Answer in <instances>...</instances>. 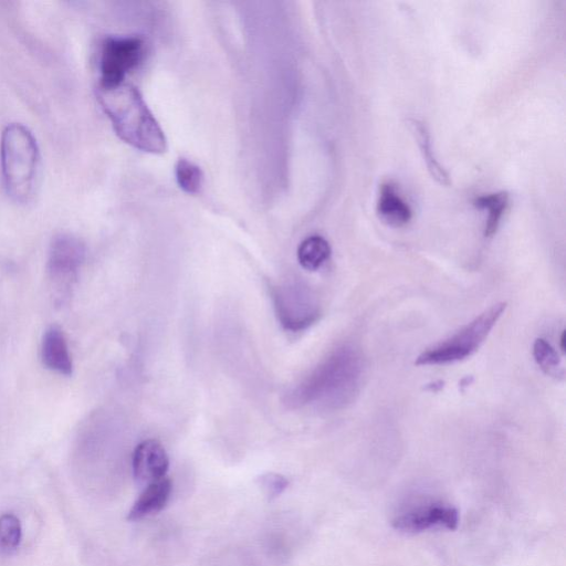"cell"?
Segmentation results:
<instances>
[{
  "instance_id": "cell-1",
  "label": "cell",
  "mask_w": 566,
  "mask_h": 566,
  "mask_svg": "<svg viewBox=\"0 0 566 566\" xmlns=\"http://www.w3.org/2000/svg\"><path fill=\"white\" fill-rule=\"evenodd\" d=\"M96 95L122 140L146 153L166 150L165 134L135 86L126 83L114 87L98 86Z\"/></svg>"
},
{
  "instance_id": "cell-20",
  "label": "cell",
  "mask_w": 566,
  "mask_h": 566,
  "mask_svg": "<svg viewBox=\"0 0 566 566\" xmlns=\"http://www.w3.org/2000/svg\"><path fill=\"white\" fill-rule=\"evenodd\" d=\"M560 349L562 352H565V331H563L560 336Z\"/></svg>"
},
{
  "instance_id": "cell-14",
  "label": "cell",
  "mask_w": 566,
  "mask_h": 566,
  "mask_svg": "<svg viewBox=\"0 0 566 566\" xmlns=\"http://www.w3.org/2000/svg\"><path fill=\"white\" fill-rule=\"evenodd\" d=\"M331 255L329 243L321 235L304 239L297 249L300 264L310 271L319 269Z\"/></svg>"
},
{
  "instance_id": "cell-6",
  "label": "cell",
  "mask_w": 566,
  "mask_h": 566,
  "mask_svg": "<svg viewBox=\"0 0 566 566\" xmlns=\"http://www.w3.org/2000/svg\"><path fill=\"white\" fill-rule=\"evenodd\" d=\"M274 308L281 325L298 332L313 325L321 315V305L311 289L302 284H284L273 290Z\"/></svg>"
},
{
  "instance_id": "cell-13",
  "label": "cell",
  "mask_w": 566,
  "mask_h": 566,
  "mask_svg": "<svg viewBox=\"0 0 566 566\" xmlns=\"http://www.w3.org/2000/svg\"><path fill=\"white\" fill-rule=\"evenodd\" d=\"M407 124L411 130L417 144L420 148L422 158L426 163L427 169L432 178L440 185H450V178L444 168L437 160L432 147L431 139L427 126L419 119L408 118Z\"/></svg>"
},
{
  "instance_id": "cell-7",
  "label": "cell",
  "mask_w": 566,
  "mask_h": 566,
  "mask_svg": "<svg viewBox=\"0 0 566 566\" xmlns=\"http://www.w3.org/2000/svg\"><path fill=\"white\" fill-rule=\"evenodd\" d=\"M144 41L137 36H108L99 56V85L114 87L125 83L126 75L143 60Z\"/></svg>"
},
{
  "instance_id": "cell-16",
  "label": "cell",
  "mask_w": 566,
  "mask_h": 566,
  "mask_svg": "<svg viewBox=\"0 0 566 566\" xmlns=\"http://www.w3.org/2000/svg\"><path fill=\"white\" fill-rule=\"evenodd\" d=\"M179 187L187 193H198L203 185V174L200 167L192 161L180 158L175 168Z\"/></svg>"
},
{
  "instance_id": "cell-10",
  "label": "cell",
  "mask_w": 566,
  "mask_h": 566,
  "mask_svg": "<svg viewBox=\"0 0 566 566\" xmlns=\"http://www.w3.org/2000/svg\"><path fill=\"white\" fill-rule=\"evenodd\" d=\"M392 523L396 528L410 532L423 531L434 525L454 530L458 525V512L449 506L430 505L403 514Z\"/></svg>"
},
{
  "instance_id": "cell-4",
  "label": "cell",
  "mask_w": 566,
  "mask_h": 566,
  "mask_svg": "<svg viewBox=\"0 0 566 566\" xmlns=\"http://www.w3.org/2000/svg\"><path fill=\"white\" fill-rule=\"evenodd\" d=\"M505 308V302L492 305L458 333L422 352L416 365H444L469 357L482 345Z\"/></svg>"
},
{
  "instance_id": "cell-17",
  "label": "cell",
  "mask_w": 566,
  "mask_h": 566,
  "mask_svg": "<svg viewBox=\"0 0 566 566\" xmlns=\"http://www.w3.org/2000/svg\"><path fill=\"white\" fill-rule=\"evenodd\" d=\"M533 356L537 365L551 376H563L560 359L553 346L544 338H537L533 344Z\"/></svg>"
},
{
  "instance_id": "cell-9",
  "label": "cell",
  "mask_w": 566,
  "mask_h": 566,
  "mask_svg": "<svg viewBox=\"0 0 566 566\" xmlns=\"http://www.w3.org/2000/svg\"><path fill=\"white\" fill-rule=\"evenodd\" d=\"M40 354L42 364L49 370L67 377L73 374L72 356L65 335L60 326L50 325L44 331Z\"/></svg>"
},
{
  "instance_id": "cell-2",
  "label": "cell",
  "mask_w": 566,
  "mask_h": 566,
  "mask_svg": "<svg viewBox=\"0 0 566 566\" xmlns=\"http://www.w3.org/2000/svg\"><path fill=\"white\" fill-rule=\"evenodd\" d=\"M3 187L17 205L30 203L40 185L41 156L32 132L21 123L4 126L0 137Z\"/></svg>"
},
{
  "instance_id": "cell-5",
  "label": "cell",
  "mask_w": 566,
  "mask_h": 566,
  "mask_svg": "<svg viewBox=\"0 0 566 566\" xmlns=\"http://www.w3.org/2000/svg\"><path fill=\"white\" fill-rule=\"evenodd\" d=\"M84 260L85 245L76 235L59 233L52 239L48 252L46 275L55 306L62 307L70 302Z\"/></svg>"
},
{
  "instance_id": "cell-19",
  "label": "cell",
  "mask_w": 566,
  "mask_h": 566,
  "mask_svg": "<svg viewBox=\"0 0 566 566\" xmlns=\"http://www.w3.org/2000/svg\"><path fill=\"white\" fill-rule=\"evenodd\" d=\"M287 484L289 481L281 474L266 473L260 476V485L270 499L280 495Z\"/></svg>"
},
{
  "instance_id": "cell-8",
  "label": "cell",
  "mask_w": 566,
  "mask_h": 566,
  "mask_svg": "<svg viewBox=\"0 0 566 566\" xmlns=\"http://www.w3.org/2000/svg\"><path fill=\"white\" fill-rule=\"evenodd\" d=\"M168 467V455L158 441L147 439L135 448L133 472L139 484L146 486L166 478Z\"/></svg>"
},
{
  "instance_id": "cell-15",
  "label": "cell",
  "mask_w": 566,
  "mask_h": 566,
  "mask_svg": "<svg viewBox=\"0 0 566 566\" xmlns=\"http://www.w3.org/2000/svg\"><path fill=\"white\" fill-rule=\"evenodd\" d=\"M473 205L478 209L488 210L489 216L484 229L485 237H492L501 222V219L509 205V193L499 191L494 193L483 195L474 199Z\"/></svg>"
},
{
  "instance_id": "cell-11",
  "label": "cell",
  "mask_w": 566,
  "mask_h": 566,
  "mask_svg": "<svg viewBox=\"0 0 566 566\" xmlns=\"http://www.w3.org/2000/svg\"><path fill=\"white\" fill-rule=\"evenodd\" d=\"M377 213L385 223L395 228L407 224L412 217L408 202L399 195L396 187L389 182L382 184L380 187Z\"/></svg>"
},
{
  "instance_id": "cell-12",
  "label": "cell",
  "mask_w": 566,
  "mask_h": 566,
  "mask_svg": "<svg viewBox=\"0 0 566 566\" xmlns=\"http://www.w3.org/2000/svg\"><path fill=\"white\" fill-rule=\"evenodd\" d=\"M170 493L171 482L167 478L146 485L129 510L127 518L137 521L159 512L167 504Z\"/></svg>"
},
{
  "instance_id": "cell-18",
  "label": "cell",
  "mask_w": 566,
  "mask_h": 566,
  "mask_svg": "<svg viewBox=\"0 0 566 566\" xmlns=\"http://www.w3.org/2000/svg\"><path fill=\"white\" fill-rule=\"evenodd\" d=\"M22 528L19 518L12 513L0 516V553L10 554L21 542Z\"/></svg>"
},
{
  "instance_id": "cell-3",
  "label": "cell",
  "mask_w": 566,
  "mask_h": 566,
  "mask_svg": "<svg viewBox=\"0 0 566 566\" xmlns=\"http://www.w3.org/2000/svg\"><path fill=\"white\" fill-rule=\"evenodd\" d=\"M365 360L359 350L344 346L333 353L307 379L300 396L337 409L350 403L359 392Z\"/></svg>"
}]
</instances>
